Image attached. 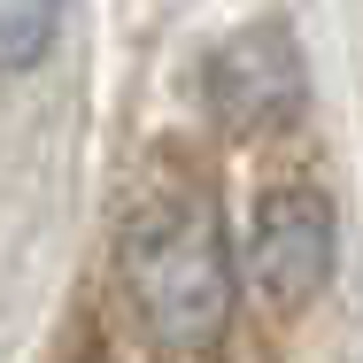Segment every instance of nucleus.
Wrapping results in <instances>:
<instances>
[{
    "label": "nucleus",
    "mask_w": 363,
    "mask_h": 363,
    "mask_svg": "<svg viewBox=\"0 0 363 363\" xmlns=\"http://www.w3.org/2000/svg\"><path fill=\"white\" fill-rule=\"evenodd\" d=\"M247 271L271 301H309L333 271V201L317 186H271L255 201V240H247Z\"/></svg>",
    "instance_id": "obj_2"
},
{
    "label": "nucleus",
    "mask_w": 363,
    "mask_h": 363,
    "mask_svg": "<svg viewBox=\"0 0 363 363\" xmlns=\"http://www.w3.org/2000/svg\"><path fill=\"white\" fill-rule=\"evenodd\" d=\"M124 286L140 301V325L178 348L201 356L217 348L232 325V255L209 194H155L124 224Z\"/></svg>",
    "instance_id": "obj_1"
},
{
    "label": "nucleus",
    "mask_w": 363,
    "mask_h": 363,
    "mask_svg": "<svg viewBox=\"0 0 363 363\" xmlns=\"http://www.w3.org/2000/svg\"><path fill=\"white\" fill-rule=\"evenodd\" d=\"M62 0H0V70H31L55 39Z\"/></svg>",
    "instance_id": "obj_4"
},
{
    "label": "nucleus",
    "mask_w": 363,
    "mask_h": 363,
    "mask_svg": "<svg viewBox=\"0 0 363 363\" xmlns=\"http://www.w3.org/2000/svg\"><path fill=\"white\" fill-rule=\"evenodd\" d=\"M209 101H217L224 124H286L301 108V62H294V39L279 23L232 39L217 62H209Z\"/></svg>",
    "instance_id": "obj_3"
}]
</instances>
